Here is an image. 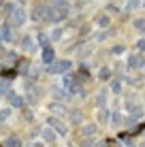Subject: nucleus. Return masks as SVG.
<instances>
[{"label": "nucleus", "mask_w": 145, "mask_h": 147, "mask_svg": "<svg viewBox=\"0 0 145 147\" xmlns=\"http://www.w3.org/2000/svg\"><path fill=\"white\" fill-rule=\"evenodd\" d=\"M98 117H100V121H109V111H107V109H103Z\"/></svg>", "instance_id": "obj_10"}, {"label": "nucleus", "mask_w": 145, "mask_h": 147, "mask_svg": "<svg viewBox=\"0 0 145 147\" xmlns=\"http://www.w3.org/2000/svg\"><path fill=\"white\" fill-rule=\"evenodd\" d=\"M7 117H9V109H4L2 113H0V119H7Z\"/></svg>", "instance_id": "obj_14"}, {"label": "nucleus", "mask_w": 145, "mask_h": 147, "mask_svg": "<svg viewBox=\"0 0 145 147\" xmlns=\"http://www.w3.org/2000/svg\"><path fill=\"white\" fill-rule=\"evenodd\" d=\"M105 100H107V94H105V92H100V94H98V98H96L98 107H103V105H105Z\"/></svg>", "instance_id": "obj_8"}, {"label": "nucleus", "mask_w": 145, "mask_h": 147, "mask_svg": "<svg viewBox=\"0 0 145 147\" xmlns=\"http://www.w3.org/2000/svg\"><path fill=\"white\" fill-rule=\"evenodd\" d=\"M41 134H43V139H45V141H53V134H51V132H49V130H47V128H45V130H43V132H41Z\"/></svg>", "instance_id": "obj_9"}, {"label": "nucleus", "mask_w": 145, "mask_h": 147, "mask_svg": "<svg viewBox=\"0 0 145 147\" xmlns=\"http://www.w3.org/2000/svg\"><path fill=\"white\" fill-rule=\"evenodd\" d=\"M68 66H71V62H58V64H51L49 70H51V73H64Z\"/></svg>", "instance_id": "obj_2"}, {"label": "nucleus", "mask_w": 145, "mask_h": 147, "mask_svg": "<svg viewBox=\"0 0 145 147\" xmlns=\"http://www.w3.org/2000/svg\"><path fill=\"white\" fill-rule=\"evenodd\" d=\"M43 60H45L47 64L53 60V51H51V49H47V47H45V51H43Z\"/></svg>", "instance_id": "obj_6"}, {"label": "nucleus", "mask_w": 145, "mask_h": 147, "mask_svg": "<svg viewBox=\"0 0 145 147\" xmlns=\"http://www.w3.org/2000/svg\"><path fill=\"white\" fill-rule=\"evenodd\" d=\"M19 139H15V136H9L7 141H4V147H19Z\"/></svg>", "instance_id": "obj_4"}, {"label": "nucleus", "mask_w": 145, "mask_h": 147, "mask_svg": "<svg viewBox=\"0 0 145 147\" xmlns=\"http://www.w3.org/2000/svg\"><path fill=\"white\" fill-rule=\"evenodd\" d=\"M49 126H51V128H56L58 134H66V126H64L58 117H51V119H49Z\"/></svg>", "instance_id": "obj_1"}, {"label": "nucleus", "mask_w": 145, "mask_h": 147, "mask_svg": "<svg viewBox=\"0 0 145 147\" xmlns=\"http://www.w3.org/2000/svg\"><path fill=\"white\" fill-rule=\"evenodd\" d=\"M111 90H113V92H119V90H122V83H119V81H113V83H111Z\"/></svg>", "instance_id": "obj_11"}, {"label": "nucleus", "mask_w": 145, "mask_h": 147, "mask_svg": "<svg viewBox=\"0 0 145 147\" xmlns=\"http://www.w3.org/2000/svg\"><path fill=\"white\" fill-rule=\"evenodd\" d=\"M83 134H94V126H88V128L83 130Z\"/></svg>", "instance_id": "obj_13"}, {"label": "nucleus", "mask_w": 145, "mask_h": 147, "mask_svg": "<svg viewBox=\"0 0 145 147\" xmlns=\"http://www.w3.org/2000/svg\"><path fill=\"white\" fill-rule=\"evenodd\" d=\"M53 96H56L58 100H64V98H66V96H64V92H62V90H53Z\"/></svg>", "instance_id": "obj_12"}, {"label": "nucleus", "mask_w": 145, "mask_h": 147, "mask_svg": "<svg viewBox=\"0 0 145 147\" xmlns=\"http://www.w3.org/2000/svg\"><path fill=\"white\" fill-rule=\"evenodd\" d=\"M71 119L75 121V124H79V121H81V111H73V115H71Z\"/></svg>", "instance_id": "obj_7"}, {"label": "nucleus", "mask_w": 145, "mask_h": 147, "mask_svg": "<svg viewBox=\"0 0 145 147\" xmlns=\"http://www.w3.org/2000/svg\"><path fill=\"white\" fill-rule=\"evenodd\" d=\"M9 100H11V105H13V107H17V109L24 107V98H22V96H17V94H9Z\"/></svg>", "instance_id": "obj_3"}, {"label": "nucleus", "mask_w": 145, "mask_h": 147, "mask_svg": "<svg viewBox=\"0 0 145 147\" xmlns=\"http://www.w3.org/2000/svg\"><path fill=\"white\" fill-rule=\"evenodd\" d=\"M130 66L132 68H141L143 66V60L139 58V55H132V58H130Z\"/></svg>", "instance_id": "obj_5"}, {"label": "nucleus", "mask_w": 145, "mask_h": 147, "mask_svg": "<svg viewBox=\"0 0 145 147\" xmlns=\"http://www.w3.org/2000/svg\"><path fill=\"white\" fill-rule=\"evenodd\" d=\"M100 77H103V79H107V77H109V70H107V68H103V70H100Z\"/></svg>", "instance_id": "obj_15"}]
</instances>
